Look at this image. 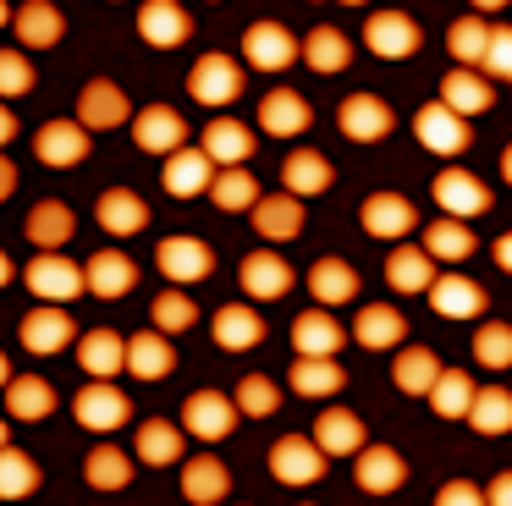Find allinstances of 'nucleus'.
Here are the masks:
<instances>
[{
    "label": "nucleus",
    "mask_w": 512,
    "mask_h": 506,
    "mask_svg": "<svg viewBox=\"0 0 512 506\" xmlns=\"http://www.w3.org/2000/svg\"><path fill=\"white\" fill-rule=\"evenodd\" d=\"M28 292L45 297V303L67 308L72 297L89 292V270H83V264H72L67 253H34V259H28Z\"/></svg>",
    "instance_id": "f257e3e1"
},
{
    "label": "nucleus",
    "mask_w": 512,
    "mask_h": 506,
    "mask_svg": "<svg viewBox=\"0 0 512 506\" xmlns=\"http://www.w3.org/2000/svg\"><path fill=\"white\" fill-rule=\"evenodd\" d=\"M303 55V39L287 28V22H270L259 17L254 28L243 33V61L254 66V72H287L292 61Z\"/></svg>",
    "instance_id": "f03ea898"
},
{
    "label": "nucleus",
    "mask_w": 512,
    "mask_h": 506,
    "mask_svg": "<svg viewBox=\"0 0 512 506\" xmlns=\"http://www.w3.org/2000/svg\"><path fill=\"white\" fill-rule=\"evenodd\" d=\"M243 66L232 61V55H221V50H210V55H199L193 61V72H188V94L199 99V105H210V110H221V105H232L237 94H243Z\"/></svg>",
    "instance_id": "7ed1b4c3"
},
{
    "label": "nucleus",
    "mask_w": 512,
    "mask_h": 506,
    "mask_svg": "<svg viewBox=\"0 0 512 506\" xmlns=\"http://www.w3.org/2000/svg\"><path fill=\"white\" fill-rule=\"evenodd\" d=\"M72 413H78L83 429H94V435H111V429H122L127 418H133V402H127L122 385L94 380V385H83V391L72 396Z\"/></svg>",
    "instance_id": "20e7f679"
},
{
    "label": "nucleus",
    "mask_w": 512,
    "mask_h": 506,
    "mask_svg": "<svg viewBox=\"0 0 512 506\" xmlns=\"http://www.w3.org/2000/svg\"><path fill=\"white\" fill-rule=\"evenodd\" d=\"M413 132H419V143L430 154H463L468 143H474V127H468V116H457L446 99H430V105L413 116Z\"/></svg>",
    "instance_id": "39448f33"
},
{
    "label": "nucleus",
    "mask_w": 512,
    "mask_h": 506,
    "mask_svg": "<svg viewBox=\"0 0 512 506\" xmlns=\"http://www.w3.org/2000/svg\"><path fill=\"white\" fill-rule=\"evenodd\" d=\"M89 138L94 132L83 127L78 116L72 121H45V127L34 132V154H39V165H50V171H72V165L89 160Z\"/></svg>",
    "instance_id": "423d86ee"
},
{
    "label": "nucleus",
    "mask_w": 512,
    "mask_h": 506,
    "mask_svg": "<svg viewBox=\"0 0 512 506\" xmlns=\"http://www.w3.org/2000/svg\"><path fill=\"white\" fill-rule=\"evenodd\" d=\"M237 413H243V407L226 391H193L188 402H182V429H188L193 440H226L237 429Z\"/></svg>",
    "instance_id": "0eeeda50"
},
{
    "label": "nucleus",
    "mask_w": 512,
    "mask_h": 506,
    "mask_svg": "<svg viewBox=\"0 0 512 506\" xmlns=\"http://www.w3.org/2000/svg\"><path fill=\"white\" fill-rule=\"evenodd\" d=\"M325 451L314 435H281L276 446H270V473H276L281 484H314L325 479Z\"/></svg>",
    "instance_id": "6e6552de"
},
{
    "label": "nucleus",
    "mask_w": 512,
    "mask_h": 506,
    "mask_svg": "<svg viewBox=\"0 0 512 506\" xmlns=\"http://www.w3.org/2000/svg\"><path fill=\"white\" fill-rule=\"evenodd\" d=\"M78 121L89 132H111V127H133V105L111 77H89L78 94Z\"/></svg>",
    "instance_id": "1a4fd4ad"
},
{
    "label": "nucleus",
    "mask_w": 512,
    "mask_h": 506,
    "mask_svg": "<svg viewBox=\"0 0 512 506\" xmlns=\"http://www.w3.org/2000/svg\"><path fill=\"white\" fill-rule=\"evenodd\" d=\"M17 341H23L28 352H39V358H50V352H61L67 341H78V325H72V314L61 303H39V308L23 314Z\"/></svg>",
    "instance_id": "9d476101"
},
{
    "label": "nucleus",
    "mask_w": 512,
    "mask_h": 506,
    "mask_svg": "<svg viewBox=\"0 0 512 506\" xmlns=\"http://www.w3.org/2000/svg\"><path fill=\"white\" fill-rule=\"evenodd\" d=\"M155 264H160L166 281L193 286V281H204V275L215 270V253H210V242H204V237H166L155 248Z\"/></svg>",
    "instance_id": "9b49d317"
},
{
    "label": "nucleus",
    "mask_w": 512,
    "mask_h": 506,
    "mask_svg": "<svg viewBox=\"0 0 512 506\" xmlns=\"http://www.w3.org/2000/svg\"><path fill=\"white\" fill-rule=\"evenodd\" d=\"M419 22L408 17V11H375V17L364 22V44L369 55H380V61H402V55L419 50Z\"/></svg>",
    "instance_id": "f8f14e48"
},
{
    "label": "nucleus",
    "mask_w": 512,
    "mask_h": 506,
    "mask_svg": "<svg viewBox=\"0 0 512 506\" xmlns=\"http://www.w3.org/2000/svg\"><path fill=\"white\" fill-rule=\"evenodd\" d=\"M413 220H419V209H413V198H402V193H369L364 204H358V226H364L369 237H380V242L408 237Z\"/></svg>",
    "instance_id": "ddd939ff"
},
{
    "label": "nucleus",
    "mask_w": 512,
    "mask_h": 506,
    "mask_svg": "<svg viewBox=\"0 0 512 506\" xmlns=\"http://www.w3.org/2000/svg\"><path fill=\"white\" fill-rule=\"evenodd\" d=\"M336 127H342V138H353V143H380L391 127H397V116H391V105L375 99V94H347L342 110H336Z\"/></svg>",
    "instance_id": "4468645a"
},
{
    "label": "nucleus",
    "mask_w": 512,
    "mask_h": 506,
    "mask_svg": "<svg viewBox=\"0 0 512 506\" xmlns=\"http://www.w3.org/2000/svg\"><path fill=\"white\" fill-rule=\"evenodd\" d=\"M215 176H221V165H215L204 149H177V154H166V165H160V182H166L171 198H199V193H210Z\"/></svg>",
    "instance_id": "2eb2a0df"
},
{
    "label": "nucleus",
    "mask_w": 512,
    "mask_h": 506,
    "mask_svg": "<svg viewBox=\"0 0 512 506\" xmlns=\"http://www.w3.org/2000/svg\"><path fill=\"white\" fill-rule=\"evenodd\" d=\"M133 143L144 154H177V149H188V121L171 105H144L133 116Z\"/></svg>",
    "instance_id": "dca6fc26"
},
{
    "label": "nucleus",
    "mask_w": 512,
    "mask_h": 506,
    "mask_svg": "<svg viewBox=\"0 0 512 506\" xmlns=\"http://www.w3.org/2000/svg\"><path fill=\"white\" fill-rule=\"evenodd\" d=\"M435 204H441L452 220H474V215H485V209H490V187L479 182V176L446 165V171L435 176Z\"/></svg>",
    "instance_id": "f3484780"
},
{
    "label": "nucleus",
    "mask_w": 512,
    "mask_h": 506,
    "mask_svg": "<svg viewBox=\"0 0 512 506\" xmlns=\"http://www.w3.org/2000/svg\"><path fill=\"white\" fill-rule=\"evenodd\" d=\"M353 479L364 495H391L402 490V479H408V462H402L397 446H364L353 457Z\"/></svg>",
    "instance_id": "a211bd4d"
},
{
    "label": "nucleus",
    "mask_w": 512,
    "mask_h": 506,
    "mask_svg": "<svg viewBox=\"0 0 512 506\" xmlns=\"http://www.w3.org/2000/svg\"><path fill=\"white\" fill-rule=\"evenodd\" d=\"M94 220H100L105 237H133V231L149 226V204L133 187H105V193L94 198Z\"/></svg>",
    "instance_id": "6ab92c4d"
},
{
    "label": "nucleus",
    "mask_w": 512,
    "mask_h": 506,
    "mask_svg": "<svg viewBox=\"0 0 512 506\" xmlns=\"http://www.w3.org/2000/svg\"><path fill=\"white\" fill-rule=\"evenodd\" d=\"M485 286L479 281H468V275H457V270H446V275H435V286H430V308L441 319H479L485 314Z\"/></svg>",
    "instance_id": "aec40b11"
},
{
    "label": "nucleus",
    "mask_w": 512,
    "mask_h": 506,
    "mask_svg": "<svg viewBox=\"0 0 512 506\" xmlns=\"http://www.w3.org/2000/svg\"><path fill=\"white\" fill-rule=\"evenodd\" d=\"M177 369V347H171L166 330H138V336H127V374L133 380H166V374Z\"/></svg>",
    "instance_id": "412c9836"
},
{
    "label": "nucleus",
    "mask_w": 512,
    "mask_h": 506,
    "mask_svg": "<svg viewBox=\"0 0 512 506\" xmlns=\"http://www.w3.org/2000/svg\"><path fill=\"white\" fill-rule=\"evenodd\" d=\"M248 220H254V231L259 237H270V242H292L303 231V198L298 193H265L254 209H248Z\"/></svg>",
    "instance_id": "4be33fe9"
},
{
    "label": "nucleus",
    "mask_w": 512,
    "mask_h": 506,
    "mask_svg": "<svg viewBox=\"0 0 512 506\" xmlns=\"http://www.w3.org/2000/svg\"><path fill=\"white\" fill-rule=\"evenodd\" d=\"M292 347H298V358H336L347 347V330L331 319V308H309L292 319Z\"/></svg>",
    "instance_id": "5701e85b"
},
{
    "label": "nucleus",
    "mask_w": 512,
    "mask_h": 506,
    "mask_svg": "<svg viewBox=\"0 0 512 506\" xmlns=\"http://www.w3.org/2000/svg\"><path fill=\"white\" fill-rule=\"evenodd\" d=\"M435 253L424 248H413V242H402L397 253H386V281H391V292H402V297H413V292H430L435 286Z\"/></svg>",
    "instance_id": "b1692460"
},
{
    "label": "nucleus",
    "mask_w": 512,
    "mask_h": 506,
    "mask_svg": "<svg viewBox=\"0 0 512 506\" xmlns=\"http://www.w3.org/2000/svg\"><path fill=\"white\" fill-rule=\"evenodd\" d=\"M314 440H320L325 457H358V451L369 446L364 418H358L353 407H325V413L314 418Z\"/></svg>",
    "instance_id": "393cba45"
},
{
    "label": "nucleus",
    "mask_w": 512,
    "mask_h": 506,
    "mask_svg": "<svg viewBox=\"0 0 512 506\" xmlns=\"http://www.w3.org/2000/svg\"><path fill=\"white\" fill-rule=\"evenodd\" d=\"M78 363L89 369V380H116L127 369V336H116L111 325L83 330L78 336Z\"/></svg>",
    "instance_id": "a878e982"
},
{
    "label": "nucleus",
    "mask_w": 512,
    "mask_h": 506,
    "mask_svg": "<svg viewBox=\"0 0 512 506\" xmlns=\"http://www.w3.org/2000/svg\"><path fill=\"white\" fill-rule=\"evenodd\" d=\"M138 33H144V44H155V50H177L193 33V22L177 0H144V6H138Z\"/></svg>",
    "instance_id": "bb28decb"
},
{
    "label": "nucleus",
    "mask_w": 512,
    "mask_h": 506,
    "mask_svg": "<svg viewBox=\"0 0 512 506\" xmlns=\"http://www.w3.org/2000/svg\"><path fill=\"white\" fill-rule=\"evenodd\" d=\"M12 33L23 50H50V44H61V33H67V17H61L50 0H23L12 17Z\"/></svg>",
    "instance_id": "cd10ccee"
},
{
    "label": "nucleus",
    "mask_w": 512,
    "mask_h": 506,
    "mask_svg": "<svg viewBox=\"0 0 512 506\" xmlns=\"http://www.w3.org/2000/svg\"><path fill=\"white\" fill-rule=\"evenodd\" d=\"M309 121H314L309 99H303L298 88H270V94L259 99V127H265L270 138H298Z\"/></svg>",
    "instance_id": "c85d7f7f"
},
{
    "label": "nucleus",
    "mask_w": 512,
    "mask_h": 506,
    "mask_svg": "<svg viewBox=\"0 0 512 506\" xmlns=\"http://www.w3.org/2000/svg\"><path fill=\"white\" fill-rule=\"evenodd\" d=\"M83 270H89V297H105V303H116V297H127L138 286V264L116 248H100Z\"/></svg>",
    "instance_id": "c756f323"
},
{
    "label": "nucleus",
    "mask_w": 512,
    "mask_h": 506,
    "mask_svg": "<svg viewBox=\"0 0 512 506\" xmlns=\"http://www.w3.org/2000/svg\"><path fill=\"white\" fill-rule=\"evenodd\" d=\"M72 231H78V215H72L61 198H39L34 209H28V242L45 253H61L72 242Z\"/></svg>",
    "instance_id": "7c9ffc66"
},
{
    "label": "nucleus",
    "mask_w": 512,
    "mask_h": 506,
    "mask_svg": "<svg viewBox=\"0 0 512 506\" xmlns=\"http://www.w3.org/2000/svg\"><path fill=\"white\" fill-rule=\"evenodd\" d=\"M254 143H259L254 127H243V121H232V116H215V121H204V143H199V149L226 171V165H243L248 154H254Z\"/></svg>",
    "instance_id": "2f4dec72"
},
{
    "label": "nucleus",
    "mask_w": 512,
    "mask_h": 506,
    "mask_svg": "<svg viewBox=\"0 0 512 506\" xmlns=\"http://www.w3.org/2000/svg\"><path fill=\"white\" fill-rule=\"evenodd\" d=\"M237 275H243V292L259 297V303H276V297L292 292V264L281 253H248Z\"/></svg>",
    "instance_id": "473e14b6"
},
{
    "label": "nucleus",
    "mask_w": 512,
    "mask_h": 506,
    "mask_svg": "<svg viewBox=\"0 0 512 506\" xmlns=\"http://www.w3.org/2000/svg\"><path fill=\"white\" fill-rule=\"evenodd\" d=\"M210 330H215V347H226V352H254L259 341H265V319L248 303H226L221 314L210 319Z\"/></svg>",
    "instance_id": "72a5a7b5"
},
{
    "label": "nucleus",
    "mask_w": 512,
    "mask_h": 506,
    "mask_svg": "<svg viewBox=\"0 0 512 506\" xmlns=\"http://www.w3.org/2000/svg\"><path fill=\"white\" fill-rule=\"evenodd\" d=\"M441 99L457 116H479V110H490L496 88H490V77L479 72V66H452V72L441 77Z\"/></svg>",
    "instance_id": "f704fd0d"
},
{
    "label": "nucleus",
    "mask_w": 512,
    "mask_h": 506,
    "mask_svg": "<svg viewBox=\"0 0 512 506\" xmlns=\"http://www.w3.org/2000/svg\"><path fill=\"white\" fill-rule=\"evenodd\" d=\"M331 182H336V165L325 160L320 149H292L287 160H281V187H287V193H298V198L325 193Z\"/></svg>",
    "instance_id": "c9c22d12"
},
{
    "label": "nucleus",
    "mask_w": 512,
    "mask_h": 506,
    "mask_svg": "<svg viewBox=\"0 0 512 506\" xmlns=\"http://www.w3.org/2000/svg\"><path fill=\"white\" fill-rule=\"evenodd\" d=\"M182 440H188L182 424H171V418H149V424L133 435V457L149 462V468H171V462H182Z\"/></svg>",
    "instance_id": "e433bc0d"
},
{
    "label": "nucleus",
    "mask_w": 512,
    "mask_h": 506,
    "mask_svg": "<svg viewBox=\"0 0 512 506\" xmlns=\"http://www.w3.org/2000/svg\"><path fill=\"white\" fill-rule=\"evenodd\" d=\"M446 363L435 358L430 347H397V358H391V380H397V391L408 396H430L435 380H441Z\"/></svg>",
    "instance_id": "4c0bfd02"
},
{
    "label": "nucleus",
    "mask_w": 512,
    "mask_h": 506,
    "mask_svg": "<svg viewBox=\"0 0 512 506\" xmlns=\"http://www.w3.org/2000/svg\"><path fill=\"white\" fill-rule=\"evenodd\" d=\"M353 336H358V347H369V352H386V347H397L402 336H408V325H402V314L391 303H369V308H358V319H353Z\"/></svg>",
    "instance_id": "58836bf2"
},
{
    "label": "nucleus",
    "mask_w": 512,
    "mask_h": 506,
    "mask_svg": "<svg viewBox=\"0 0 512 506\" xmlns=\"http://www.w3.org/2000/svg\"><path fill=\"white\" fill-rule=\"evenodd\" d=\"M226 490H232V473H226V462L210 457V451H204V457H193L188 468H182V495H188L193 506H215Z\"/></svg>",
    "instance_id": "ea45409f"
},
{
    "label": "nucleus",
    "mask_w": 512,
    "mask_h": 506,
    "mask_svg": "<svg viewBox=\"0 0 512 506\" xmlns=\"http://www.w3.org/2000/svg\"><path fill=\"white\" fill-rule=\"evenodd\" d=\"M303 61L314 66V72H342L347 61H353V39H347L342 28H331V22H320V28L303 33Z\"/></svg>",
    "instance_id": "a19ab883"
},
{
    "label": "nucleus",
    "mask_w": 512,
    "mask_h": 506,
    "mask_svg": "<svg viewBox=\"0 0 512 506\" xmlns=\"http://www.w3.org/2000/svg\"><path fill=\"white\" fill-rule=\"evenodd\" d=\"M309 292L320 297V308L353 303V297H358V270H353L347 259H314V270H309Z\"/></svg>",
    "instance_id": "79ce46f5"
},
{
    "label": "nucleus",
    "mask_w": 512,
    "mask_h": 506,
    "mask_svg": "<svg viewBox=\"0 0 512 506\" xmlns=\"http://www.w3.org/2000/svg\"><path fill=\"white\" fill-rule=\"evenodd\" d=\"M490 22L479 17V11H468V17H457L452 28H446V50H452V61L457 66H485V55H490Z\"/></svg>",
    "instance_id": "37998d69"
},
{
    "label": "nucleus",
    "mask_w": 512,
    "mask_h": 506,
    "mask_svg": "<svg viewBox=\"0 0 512 506\" xmlns=\"http://www.w3.org/2000/svg\"><path fill=\"white\" fill-rule=\"evenodd\" d=\"M424 248L435 253V264H463L479 242H474V231H468V220L441 215V220H430V226H424Z\"/></svg>",
    "instance_id": "c03bdc74"
},
{
    "label": "nucleus",
    "mask_w": 512,
    "mask_h": 506,
    "mask_svg": "<svg viewBox=\"0 0 512 506\" xmlns=\"http://www.w3.org/2000/svg\"><path fill=\"white\" fill-rule=\"evenodd\" d=\"M287 385L298 396H314V402H320V396L342 391L347 374H342V363H336V358H298V363H292V374H287Z\"/></svg>",
    "instance_id": "a18cd8bd"
},
{
    "label": "nucleus",
    "mask_w": 512,
    "mask_h": 506,
    "mask_svg": "<svg viewBox=\"0 0 512 506\" xmlns=\"http://www.w3.org/2000/svg\"><path fill=\"white\" fill-rule=\"evenodd\" d=\"M83 479H89L94 490H127V484H133V457L116 451L111 440H100V446L83 457Z\"/></svg>",
    "instance_id": "49530a36"
},
{
    "label": "nucleus",
    "mask_w": 512,
    "mask_h": 506,
    "mask_svg": "<svg viewBox=\"0 0 512 506\" xmlns=\"http://www.w3.org/2000/svg\"><path fill=\"white\" fill-rule=\"evenodd\" d=\"M50 407H56V385L50 380H39V374L6 380V413L12 418H50Z\"/></svg>",
    "instance_id": "de8ad7c7"
},
{
    "label": "nucleus",
    "mask_w": 512,
    "mask_h": 506,
    "mask_svg": "<svg viewBox=\"0 0 512 506\" xmlns=\"http://www.w3.org/2000/svg\"><path fill=\"white\" fill-rule=\"evenodd\" d=\"M259 198H265V193H259V182H254V171H248V165H226V171L215 176V187H210V204L226 209V215H237V209L248 215Z\"/></svg>",
    "instance_id": "09e8293b"
},
{
    "label": "nucleus",
    "mask_w": 512,
    "mask_h": 506,
    "mask_svg": "<svg viewBox=\"0 0 512 506\" xmlns=\"http://www.w3.org/2000/svg\"><path fill=\"white\" fill-rule=\"evenodd\" d=\"M468 424H474L479 435H512V391L507 385H479Z\"/></svg>",
    "instance_id": "8fccbe9b"
},
{
    "label": "nucleus",
    "mask_w": 512,
    "mask_h": 506,
    "mask_svg": "<svg viewBox=\"0 0 512 506\" xmlns=\"http://www.w3.org/2000/svg\"><path fill=\"white\" fill-rule=\"evenodd\" d=\"M474 396H479V385L468 380L463 369H441V380H435V391H430V407L441 418H468L474 413Z\"/></svg>",
    "instance_id": "3c124183"
},
{
    "label": "nucleus",
    "mask_w": 512,
    "mask_h": 506,
    "mask_svg": "<svg viewBox=\"0 0 512 506\" xmlns=\"http://www.w3.org/2000/svg\"><path fill=\"white\" fill-rule=\"evenodd\" d=\"M34 490H39L34 457H28V451H17V446H6V451H0V495H6V501H28Z\"/></svg>",
    "instance_id": "603ef678"
},
{
    "label": "nucleus",
    "mask_w": 512,
    "mask_h": 506,
    "mask_svg": "<svg viewBox=\"0 0 512 506\" xmlns=\"http://www.w3.org/2000/svg\"><path fill=\"white\" fill-rule=\"evenodd\" d=\"M193 319H199V303H193L188 292H160L155 303H149V325L166 330V336H177V330H193Z\"/></svg>",
    "instance_id": "864d4df0"
},
{
    "label": "nucleus",
    "mask_w": 512,
    "mask_h": 506,
    "mask_svg": "<svg viewBox=\"0 0 512 506\" xmlns=\"http://www.w3.org/2000/svg\"><path fill=\"white\" fill-rule=\"evenodd\" d=\"M474 358L485 363V369H512V325L485 319V325L474 330Z\"/></svg>",
    "instance_id": "5fc2aeb1"
},
{
    "label": "nucleus",
    "mask_w": 512,
    "mask_h": 506,
    "mask_svg": "<svg viewBox=\"0 0 512 506\" xmlns=\"http://www.w3.org/2000/svg\"><path fill=\"white\" fill-rule=\"evenodd\" d=\"M276 402H281V385L270 380V374H248V380H237V407H243V418L276 413Z\"/></svg>",
    "instance_id": "6e6d98bb"
},
{
    "label": "nucleus",
    "mask_w": 512,
    "mask_h": 506,
    "mask_svg": "<svg viewBox=\"0 0 512 506\" xmlns=\"http://www.w3.org/2000/svg\"><path fill=\"white\" fill-rule=\"evenodd\" d=\"M28 88H34V66H28V55L12 44V50L0 55V94L17 99V94H28Z\"/></svg>",
    "instance_id": "4d7b16f0"
},
{
    "label": "nucleus",
    "mask_w": 512,
    "mask_h": 506,
    "mask_svg": "<svg viewBox=\"0 0 512 506\" xmlns=\"http://www.w3.org/2000/svg\"><path fill=\"white\" fill-rule=\"evenodd\" d=\"M479 72L512 83V28H496V33H490V55H485V66H479Z\"/></svg>",
    "instance_id": "13d9d810"
},
{
    "label": "nucleus",
    "mask_w": 512,
    "mask_h": 506,
    "mask_svg": "<svg viewBox=\"0 0 512 506\" xmlns=\"http://www.w3.org/2000/svg\"><path fill=\"white\" fill-rule=\"evenodd\" d=\"M435 506H490V501L474 479H446L441 490H435Z\"/></svg>",
    "instance_id": "bf43d9fd"
},
{
    "label": "nucleus",
    "mask_w": 512,
    "mask_h": 506,
    "mask_svg": "<svg viewBox=\"0 0 512 506\" xmlns=\"http://www.w3.org/2000/svg\"><path fill=\"white\" fill-rule=\"evenodd\" d=\"M485 501H490V506H512V468H501L496 479L485 484Z\"/></svg>",
    "instance_id": "052dcab7"
},
{
    "label": "nucleus",
    "mask_w": 512,
    "mask_h": 506,
    "mask_svg": "<svg viewBox=\"0 0 512 506\" xmlns=\"http://www.w3.org/2000/svg\"><path fill=\"white\" fill-rule=\"evenodd\" d=\"M490 253H496V264L512 275V231H501V237H496V248H490Z\"/></svg>",
    "instance_id": "680f3d73"
},
{
    "label": "nucleus",
    "mask_w": 512,
    "mask_h": 506,
    "mask_svg": "<svg viewBox=\"0 0 512 506\" xmlns=\"http://www.w3.org/2000/svg\"><path fill=\"white\" fill-rule=\"evenodd\" d=\"M501 182L512 187V143H507V149H501Z\"/></svg>",
    "instance_id": "e2e57ef3"
},
{
    "label": "nucleus",
    "mask_w": 512,
    "mask_h": 506,
    "mask_svg": "<svg viewBox=\"0 0 512 506\" xmlns=\"http://www.w3.org/2000/svg\"><path fill=\"white\" fill-rule=\"evenodd\" d=\"M507 0H474V11H501Z\"/></svg>",
    "instance_id": "0e129e2a"
},
{
    "label": "nucleus",
    "mask_w": 512,
    "mask_h": 506,
    "mask_svg": "<svg viewBox=\"0 0 512 506\" xmlns=\"http://www.w3.org/2000/svg\"><path fill=\"white\" fill-rule=\"evenodd\" d=\"M342 6H369V0H342Z\"/></svg>",
    "instance_id": "69168bd1"
},
{
    "label": "nucleus",
    "mask_w": 512,
    "mask_h": 506,
    "mask_svg": "<svg viewBox=\"0 0 512 506\" xmlns=\"http://www.w3.org/2000/svg\"><path fill=\"white\" fill-rule=\"evenodd\" d=\"M303 506H309V501H303Z\"/></svg>",
    "instance_id": "338daca9"
}]
</instances>
